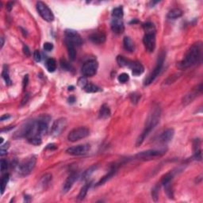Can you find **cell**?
Here are the masks:
<instances>
[{
  "instance_id": "6da1fadb",
  "label": "cell",
  "mask_w": 203,
  "mask_h": 203,
  "mask_svg": "<svg viewBox=\"0 0 203 203\" xmlns=\"http://www.w3.org/2000/svg\"><path fill=\"white\" fill-rule=\"evenodd\" d=\"M203 45L201 41H198L189 48L183 59L178 64L180 69H186L200 63L202 58Z\"/></svg>"
},
{
  "instance_id": "7a4b0ae2",
  "label": "cell",
  "mask_w": 203,
  "mask_h": 203,
  "mask_svg": "<svg viewBox=\"0 0 203 203\" xmlns=\"http://www.w3.org/2000/svg\"><path fill=\"white\" fill-rule=\"evenodd\" d=\"M160 115H161V110L160 107L158 105H154L151 109L150 112H149L148 118L146 120L145 125L142 133H140L138 138L137 139L136 141V146L141 145L144 140H145L146 137L149 136V133L153 130V129L159 124V120H160Z\"/></svg>"
},
{
  "instance_id": "3957f363",
  "label": "cell",
  "mask_w": 203,
  "mask_h": 203,
  "mask_svg": "<svg viewBox=\"0 0 203 203\" xmlns=\"http://www.w3.org/2000/svg\"><path fill=\"white\" fill-rule=\"evenodd\" d=\"M117 62L118 65L121 67H127L131 69L132 72L134 75H140L144 71V68L143 65L138 61H134V60H130L129 59H126L125 57L122 56H118L117 57Z\"/></svg>"
},
{
  "instance_id": "277c9868",
  "label": "cell",
  "mask_w": 203,
  "mask_h": 203,
  "mask_svg": "<svg viewBox=\"0 0 203 203\" xmlns=\"http://www.w3.org/2000/svg\"><path fill=\"white\" fill-rule=\"evenodd\" d=\"M37 163V159L34 156L25 159L19 165H18V173L21 176H27L34 169Z\"/></svg>"
},
{
  "instance_id": "5b68a950",
  "label": "cell",
  "mask_w": 203,
  "mask_h": 203,
  "mask_svg": "<svg viewBox=\"0 0 203 203\" xmlns=\"http://www.w3.org/2000/svg\"><path fill=\"white\" fill-rule=\"evenodd\" d=\"M164 60H165V53L162 52L160 54H159V57H158L157 60V63H156V66H155L154 69L152 72V73L149 75L147 77V79H145L144 81V85L148 86L149 84L152 83L155 79H156L158 75H159L160 72H161L162 68H163V63H164Z\"/></svg>"
},
{
  "instance_id": "8992f818",
  "label": "cell",
  "mask_w": 203,
  "mask_h": 203,
  "mask_svg": "<svg viewBox=\"0 0 203 203\" xmlns=\"http://www.w3.org/2000/svg\"><path fill=\"white\" fill-rule=\"evenodd\" d=\"M90 134V130L87 127H79L72 130L68 135V139L71 142L78 141L86 138Z\"/></svg>"
},
{
  "instance_id": "52a82bcc",
  "label": "cell",
  "mask_w": 203,
  "mask_h": 203,
  "mask_svg": "<svg viewBox=\"0 0 203 203\" xmlns=\"http://www.w3.org/2000/svg\"><path fill=\"white\" fill-rule=\"evenodd\" d=\"M98 64L96 60H90L85 62L82 67V73L85 77H91L97 73Z\"/></svg>"
},
{
  "instance_id": "ba28073f",
  "label": "cell",
  "mask_w": 203,
  "mask_h": 203,
  "mask_svg": "<svg viewBox=\"0 0 203 203\" xmlns=\"http://www.w3.org/2000/svg\"><path fill=\"white\" fill-rule=\"evenodd\" d=\"M37 10L42 18L46 21L51 22L54 20V15L49 9V7L43 2H38L37 3Z\"/></svg>"
},
{
  "instance_id": "9c48e42d",
  "label": "cell",
  "mask_w": 203,
  "mask_h": 203,
  "mask_svg": "<svg viewBox=\"0 0 203 203\" xmlns=\"http://www.w3.org/2000/svg\"><path fill=\"white\" fill-rule=\"evenodd\" d=\"M143 43L149 53H153L156 49V31L145 32L144 36Z\"/></svg>"
},
{
  "instance_id": "30bf717a",
  "label": "cell",
  "mask_w": 203,
  "mask_h": 203,
  "mask_svg": "<svg viewBox=\"0 0 203 203\" xmlns=\"http://www.w3.org/2000/svg\"><path fill=\"white\" fill-rule=\"evenodd\" d=\"M67 125H68V121L65 117H60L59 119L56 120L51 129V134L54 137L60 136L63 131L65 130Z\"/></svg>"
},
{
  "instance_id": "8fae6325",
  "label": "cell",
  "mask_w": 203,
  "mask_h": 203,
  "mask_svg": "<svg viewBox=\"0 0 203 203\" xmlns=\"http://www.w3.org/2000/svg\"><path fill=\"white\" fill-rule=\"evenodd\" d=\"M65 40L70 42L74 46L79 47L83 44V39L81 36L75 30H65Z\"/></svg>"
},
{
  "instance_id": "7c38bea8",
  "label": "cell",
  "mask_w": 203,
  "mask_h": 203,
  "mask_svg": "<svg viewBox=\"0 0 203 203\" xmlns=\"http://www.w3.org/2000/svg\"><path fill=\"white\" fill-rule=\"evenodd\" d=\"M165 153L164 150H155V149H151V150L144 151V152H140L137 153L135 157L137 159H140V160H148V159H151L154 157H157V156H161Z\"/></svg>"
},
{
  "instance_id": "4fadbf2b",
  "label": "cell",
  "mask_w": 203,
  "mask_h": 203,
  "mask_svg": "<svg viewBox=\"0 0 203 203\" xmlns=\"http://www.w3.org/2000/svg\"><path fill=\"white\" fill-rule=\"evenodd\" d=\"M91 149V146L88 144H79V145L70 147L66 150V152L71 156H83L87 154Z\"/></svg>"
},
{
  "instance_id": "5bb4252c",
  "label": "cell",
  "mask_w": 203,
  "mask_h": 203,
  "mask_svg": "<svg viewBox=\"0 0 203 203\" xmlns=\"http://www.w3.org/2000/svg\"><path fill=\"white\" fill-rule=\"evenodd\" d=\"M201 91H202V84L200 83L198 86H196L194 88H193L186 95H184V97L182 98V103H183L184 105H187V104L192 102L193 100L195 99V98H196L198 95L201 94Z\"/></svg>"
},
{
  "instance_id": "9a60e30c",
  "label": "cell",
  "mask_w": 203,
  "mask_h": 203,
  "mask_svg": "<svg viewBox=\"0 0 203 203\" xmlns=\"http://www.w3.org/2000/svg\"><path fill=\"white\" fill-rule=\"evenodd\" d=\"M77 178H78V174L75 172H72V173L68 176V178L66 179V180H65L64 183L63 185V189H62L63 193L66 194V193H68L71 189H72V186H73V184L75 183V182L76 181Z\"/></svg>"
},
{
  "instance_id": "2e32d148",
  "label": "cell",
  "mask_w": 203,
  "mask_h": 203,
  "mask_svg": "<svg viewBox=\"0 0 203 203\" xmlns=\"http://www.w3.org/2000/svg\"><path fill=\"white\" fill-rule=\"evenodd\" d=\"M111 30L114 33L120 34L124 32L125 27L121 18H113L111 21Z\"/></svg>"
},
{
  "instance_id": "e0dca14e",
  "label": "cell",
  "mask_w": 203,
  "mask_h": 203,
  "mask_svg": "<svg viewBox=\"0 0 203 203\" xmlns=\"http://www.w3.org/2000/svg\"><path fill=\"white\" fill-rule=\"evenodd\" d=\"M89 39L94 44L101 45L103 44L104 42L106 41V37L105 33H102V32H98V33H92V34L90 36Z\"/></svg>"
},
{
  "instance_id": "ac0fdd59",
  "label": "cell",
  "mask_w": 203,
  "mask_h": 203,
  "mask_svg": "<svg viewBox=\"0 0 203 203\" xmlns=\"http://www.w3.org/2000/svg\"><path fill=\"white\" fill-rule=\"evenodd\" d=\"M174 134H175V131H174L173 129H167L159 136V141L163 144L168 143V142H170L172 140Z\"/></svg>"
},
{
  "instance_id": "d6986e66",
  "label": "cell",
  "mask_w": 203,
  "mask_h": 203,
  "mask_svg": "<svg viewBox=\"0 0 203 203\" xmlns=\"http://www.w3.org/2000/svg\"><path fill=\"white\" fill-rule=\"evenodd\" d=\"M193 149H194V158L197 160H201L202 155H201V140L195 139L193 143Z\"/></svg>"
},
{
  "instance_id": "ffe728a7",
  "label": "cell",
  "mask_w": 203,
  "mask_h": 203,
  "mask_svg": "<svg viewBox=\"0 0 203 203\" xmlns=\"http://www.w3.org/2000/svg\"><path fill=\"white\" fill-rule=\"evenodd\" d=\"M123 46L126 51H128L130 53H133L135 50V45L134 42L133 41L130 37H125L123 40Z\"/></svg>"
},
{
  "instance_id": "44dd1931",
  "label": "cell",
  "mask_w": 203,
  "mask_h": 203,
  "mask_svg": "<svg viewBox=\"0 0 203 203\" xmlns=\"http://www.w3.org/2000/svg\"><path fill=\"white\" fill-rule=\"evenodd\" d=\"M117 168H113L110 171V172H108V173H107L106 175H104V176L102 177V179H100L98 182H97L96 186H101V185H102V184L105 183V182H106L109 179H111V178H112V177L114 176L116 173H117Z\"/></svg>"
},
{
  "instance_id": "7402d4cb",
  "label": "cell",
  "mask_w": 203,
  "mask_h": 203,
  "mask_svg": "<svg viewBox=\"0 0 203 203\" xmlns=\"http://www.w3.org/2000/svg\"><path fill=\"white\" fill-rule=\"evenodd\" d=\"M98 114H99V115H98L99 116V118H102V119L108 118L111 114V110H110L108 106L104 104V105L102 106L101 108H100V111H99V113H98Z\"/></svg>"
},
{
  "instance_id": "603a6c76",
  "label": "cell",
  "mask_w": 203,
  "mask_h": 203,
  "mask_svg": "<svg viewBox=\"0 0 203 203\" xmlns=\"http://www.w3.org/2000/svg\"><path fill=\"white\" fill-rule=\"evenodd\" d=\"M182 16V11H181L179 8H174V9L171 10L168 13V19H176L179 18Z\"/></svg>"
},
{
  "instance_id": "cb8c5ba5",
  "label": "cell",
  "mask_w": 203,
  "mask_h": 203,
  "mask_svg": "<svg viewBox=\"0 0 203 203\" xmlns=\"http://www.w3.org/2000/svg\"><path fill=\"white\" fill-rule=\"evenodd\" d=\"M65 45H66L67 49H68V53L69 58L71 60H74L75 59L76 56V51H75V46H74L73 45L71 44L70 42L64 40Z\"/></svg>"
},
{
  "instance_id": "d4e9b609",
  "label": "cell",
  "mask_w": 203,
  "mask_h": 203,
  "mask_svg": "<svg viewBox=\"0 0 203 203\" xmlns=\"http://www.w3.org/2000/svg\"><path fill=\"white\" fill-rule=\"evenodd\" d=\"M97 168H98V166H97V165H93V166L90 167L88 169H87V170L83 172V175H82L83 180H87V179H89L90 177L91 176V175L94 173V172L96 170Z\"/></svg>"
},
{
  "instance_id": "484cf974",
  "label": "cell",
  "mask_w": 203,
  "mask_h": 203,
  "mask_svg": "<svg viewBox=\"0 0 203 203\" xmlns=\"http://www.w3.org/2000/svg\"><path fill=\"white\" fill-rule=\"evenodd\" d=\"M2 79L5 80V83L7 85H11L12 84V81H11V78L9 76V71H8V68H7V65H4L3 69H2Z\"/></svg>"
},
{
  "instance_id": "4316f807",
  "label": "cell",
  "mask_w": 203,
  "mask_h": 203,
  "mask_svg": "<svg viewBox=\"0 0 203 203\" xmlns=\"http://www.w3.org/2000/svg\"><path fill=\"white\" fill-rule=\"evenodd\" d=\"M46 68H47V70L49 71V72H53L56 71V61L53 59V58H49L48 59L47 61H46Z\"/></svg>"
},
{
  "instance_id": "83f0119b",
  "label": "cell",
  "mask_w": 203,
  "mask_h": 203,
  "mask_svg": "<svg viewBox=\"0 0 203 203\" xmlns=\"http://www.w3.org/2000/svg\"><path fill=\"white\" fill-rule=\"evenodd\" d=\"M91 186V183H87L81 188L80 191H79V194H78V199L79 200H83L85 198L87 194L88 191H89V188Z\"/></svg>"
},
{
  "instance_id": "f1b7e54d",
  "label": "cell",
  "mask_w": 203,
  "mask_h": 203,
  "mask_svg": "<svg viewBox=\"0 0 203 203\" xmlns=\"http://www.w3.org/2000/svg\"><path fill=\"white\" fill-rule=\"evenodd\" d=\"M83 89L84 91L87 93H95L101 91V89H100L98 86H96V85H95V84L93 83H89L87 84L86 87H85Z\"/></svg>"
},
{
  "instance_id": "f546056e",
  "label": "cell",
  "mask_w": 203,
  "mask_h": 203,
  "mask_svg": "<svg viewBox=\"0 0 203 203\" xmlns=\"http://www.w3.org/2000/svg\"><path fill=\"white\" fill-rule=\"evenodd\" d=\"M173 177H174V172H168V173H167L166 175H164L163 177H162L161 184L163 186H164V185H166V184L171 182H172V179H173Z\"/></svg>"
},
{
  "instance_id": "4dcf8cb0",
  "label": "cell",
  "mask_w": 203,
  "mask_h": 203,
  "mask_svg": "<svg viewBox=\"0 0 203 203\" xmlns=\"http://www.w3.org/2000/svg\"><path fill=\"white\" fill-rule=\"evenodd\" d=\"M10 179V175L9 174H5V175H2V179H1V194H3L4 191H5V188L7 186V184L8 182Z\"/></svg>"
},
{
  "instance_id": "1f68e13d",
  "label": "cell",
  "mask_w": 203,
  "mask_h": 203,
  "mask_svg": "<svg viewBox=\"0 0 203 203\" xmlns=\"http://www.w3.org/2000/svg\"><path fill=\"white\" fill-rule=\"evenodd\" d=\"M123 14H124V13H123L122 7H117V8H114L113 10L112 16L114 18H122Z\"/></svg>"
},
{
  "instance_id": "d6a6232c",
  "label": "cell",
  "mask_w": 203,
  "mask_h": 203,
  "mask_svg": "<svg viewBox=\"0 0 203 203\" xmlns=\"http://www.w3.org/2000/svg\"><path fill=\"white\" fill-rule=\"evenodd\" d=\"M165 191H166L167 195L168 196V198H171V199H174V191L173 188H172V186L171 184V182L164 185Z\"/></svg>"
},
{
  "instance_id": "836d02e7",
  "label": "cell",
  "mask_w": 203,
  "mask_h": 203,
  "mask_svg": "<svg viewBox=\"0 0 203 203\" xmlns=\"http://www.w3.org/2000/svg\"><path fill=\"white\" fill-rule=\"evenodd\" d=\"M28 141L33 145H39L41 144V138H40V135H36V136L28 138Z\"/></svg>"
},
{
  "instance_id": "e575fe53",
  "label": "cell",
  "mask_w": 203,
  "mask_h": 203,
  "mask_svg": "<svg viewBox=\"0 0 203 203\" xmlns=\"http://www.w3.org/2000/svg\"><path fill=\"white\" fill-rule=\"evenodd\" d=\"M60 66H61L62 68L66 71L73 70V67H72L68 62L66 60H64V59H61V60H60Z\"/></svg>"
},
{
  "instance_id": "d590c367",
  "label": "cell",
  "mask_w": 203,
  "mask_h": 203,
  "mask_svg": "<svg viewBox=\"0 0 203 203\" xmlns=\"http://www.w3.org/2000/svg\"><path fill=\"white\" fill-rule=\"evenodd\" d=\"M143 29L144 30V32H152L156 31V28L155 26L153 25V23L152 22H146L143 25Z\"/></svg>"
},
{
  "instance_id": "8d00e7d4",
  "label": "cell",
  "mask_w": 203,
  "mask_h": 203,
  "mask_svg": "<svg viewBox=\"0 0 203 203\" xmlns=\"http://www.w3.org/2000/svg\"><path fill=\"white\" fill-rule=\"evenodd\" d=\"M52 181V175L51 174H45L41 178V184L43 186H47Z\"/></svg>"
},
{
  "instance_id": "74e56055",
  "label": "cell",
  "mask_w": 203,
  "mask_h": 203,
  "mask_svg": "<svg viewBox=\"0 0 203 203\" xmlns=\"http://www.w3.org/2000/svg\"><path fill=\"white\" fill-rule=\"evenodd\" d=\"M159 185H156V186H154V188L152 190V197L155 201H157L158 198H159Z\"/></svg>"
},
{
  "instance_id": "f35d334b",
  "label": "cell",
  "mask_w": 203,
  "mask_h": 203,
  "mask_svg": "<svg viewBox=\"0 0 203 203\" xmlns=\"http://www.w3.org/2000/svg\"><path fill=\"white\" fill-rule=\"evenodd\" d=\"M129 79H130V77H129V75L127 73H121V75L118 76V81H119L120 83H126Z\"/></svg>"
},
{
  "instance_id": "ab89813d",
  "label": "cell",
  "mask_w": 203,
  "mask_h": 203,
  "mask_svg": "<svg viewBox=\"0 0 203 203\" xmlns=\"http://www.w3.org/2000/svg\"><path fill=\"white\" fill-rule=\"evenodd\" d=\"M0 167H1V172L3 173L5 172L7 170V168H8V163L6 159H1V162H0Z\"/></svg>"
},
{
  "instance_id": "60d3db41",
  "label": "cell",
  "mask_w": 203,
  "mask_h": 203,
  "mask_svg": "<svg viewBox=\"0 0 203 203\" xmlns=\"http://www.w3.org/2000/svg\"><path fill=\"white\" fill-rule=\"evenodd\" d=\"M87 83V79L85 78V76H83V77L79 78V80H78V85L82 88L85 87Z\"/></svg>"
},
{
  "instance_id": "b9f144b4",
  "label": "cell",
  "mask_w": 203,
  "mask_h": 203,
  "mask_svg": "<svg viewBox=\"0 0 203 203\" xmlns=\"http://www.w3.org/2000/svg\"><path fill=\"white\" fill-rule=\"evenodd\" d=\"M178 77H179V75H178V74H175V75H171L170 77H168V79H166L165 83H166L167 84L172 83L175 82V81L176 80V79Z\"/></svg>"
},
{
  "instance_id": "7bdbcfd3",
  "label": "cell",
  "mask_w": 203,
  "mask_h": 203,
  "mask_svg": "<svg viewBox=\"0 0 203 203\" xmlns=\"http://www.w3.org/2000/svg\"><path fill=\"white\" fill-rule=\"evenodd\" d=\"M33 58L34 60L37 62H40V60H41V56H40V53L38 50L34 51V53H33Z\"/></svg>"
},
{
  "instance_id": "ee69618b",
  "label": "cell",
  "mask_w": 203,
  "mask_h": 203,
  "mask_svg": "<svg viewBox=\"0 0 203 203\" xmlns=\"http://www.w3.org/2000/svg\"><path fill=\"white\" fill-rule=\"evenodd\" d=\"M53 45L52 43H49V42H46L44 44V49L47 52H49V51L53 50Z\"/></svg>"
},
{
  "instance_id": "f6af8a7d",
  "label": "cell",
  "mask_w": 203,
  "mask_h": 203,
  "mask_svg": "<svg viewBox=\"0 0 203 203\" xmlns=\"http://www.w3.org/2000/svg\"><path fill=\"white\" fill-rule=\"evenodd\" d=\"M130 98H131V101L133 102V103H137V102H138L139 98H140V95L133 94V95H132L131 96H130Z\"/></svg>"
},
{
  "instance_id": "bcb514c9",
  "label": "cell",
  "mask_w": 203,
  "mask_h": 203,
  "mask_svg": "<svg viewBox=\"0 0 203 203\" xmlns=\"http://www.w3.org/2000/svg\"><path fill=\"white\" fill-rule=\"evenodd\" d=\"M28 82H29V75H25L24 79H23V82H22V87L23 89H26V87H27V85H28Z\"/></svg>"
},
{
  "instance_id": "7dc6e473",
  "label": "cell",
  "mask_w": 203,
  "mask_h": 203,
  "mask_svg": "<svg viewBox=\"0 0 203 203\" xmlns=\"http://www.w3.org/2000/svg\"><path fill=\"white\" fill-rule=\"evenodd\" d=\"M23 53H24V54L26 55V56H30V49H29L28 46H27V45L23 46Z\"/></svg>"
},
{
  "instance_id": "c3c4849f",
  "label": "cell",
  "mask_w": 203,
  "mask_h": 203,
  "mask_svg": "<svg viewBox=\"0 0 203 203\" xmlns=\"http://www.w3.org/2000/svg\"><path fill=\"white\" fill-rule=\"evenodd\" d=\"M29 98H30V95H29V94H26V95H25L24 97H23L22 100H21V105L23 106V105H25V104L27 102H28Z\"/></svg>"
},
{
  "instance_id": "681fc988",
  "label": "cell",
  "mask_w": 203,
  "mask_h": 203,
  "mask_svg": "<svg viewBox=\"0 0 203 203\" xmlns=\"http://www.w3.org/2000/svg\"><path fill=\"white\" fill-rule=\"evenodd\" d=\"M57 149V146L56 144H49L46 147V149H50V150H54V149Z\"/></svg>"
},
{
  "instance_id": "f907efd6",
  "label": "cell",
  "mask_w": 203,
  "mask_h": 203,
  "mask_svg": "<svg viewBox=\"0 0 203 203\" xmlns=\"http://www.w3.org/2000/svg\"><path fill=\"white\" fill-rule=\"evenodd\" d=\"M13 6H14V2H7V9L8 11H11L13 8Z\"/></svg>"
},
{
  "instance_id": "816d5d0a",
  "label": "cell",
  "mask_w": 203,
  "mask_h": 203,
  "mask_svg": "<svg viewBox=\"0 0 203 203\" xmlns=\"http://www.w3.org/2000/svg\"><path fill=\"white\" fill-rule=\"evenodd\" d=\"M10 117H11V116H10L9 114H6V115H2V117H1V118H0V120L2 121L6 119H8V118H10Z\"/></svg>"
},
{
  "instance_id": "f5cc1de1",
  "label": "cell",
  "mask_w": 203,
  "mask_h": 203,
  "mask_svg": "<svg viewBox=\"0 0 203 203\" xmlns=\"http://www.w3.org/2000/svg\"><path fill=\"white\" fill-rule=\"evenodd\" d=\"M75 101V97H73V96H71L70 98H68V102L69 103H73Z\"/></svg>"
},
{
  "instance_id": "db71d44e",
  "label": "cell",
  "mask_w": 203,
  "mask_h": 203,
  "mask_svg": "<svg viewBox=\"0 0 203 203\" xmlns=\"http://www.w3.org/2000/svg\"><path fill=\"white\" fill-rule=\"evenodd\" d=\"M4 45V38L3 37H1V49H2Z\"/></svg>"
}]
</instances>
